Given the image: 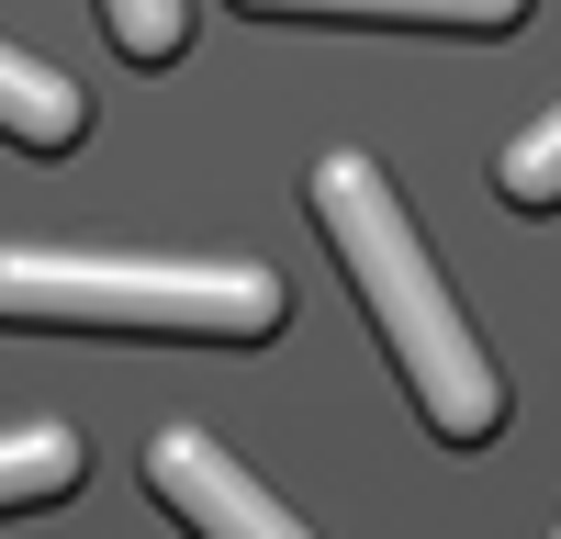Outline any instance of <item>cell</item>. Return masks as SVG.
<instances>
[{
    "instance_id": "obj_1",
    "label": "cell",
    "mask_w": 561,
    "mask_h": 539,
    "mask_svg": "<svg viewBox=\"0 0 561 539\" xmlns=\"http://www.w3.org/2000/svg\"><path fill=\"white\" fill-rule=\"evenodd\" d=\"M314 225H325V248H337L359 314H370V326H382V348L404 359L415 416H427L449 449H483V438L505 427V371L483 359V337H472V314H460V293L438 282L427 237H415V214L393 203V180L370 169V158L337 147V158L314 169Z\"/></svg>"
},
{
    "instance_id": "obj_2",
    "label": "cell",
    "mask_w": 561,
    "mask_h": 539,
    "mask_svg": "<svg viewBox=\"0 0 561 539\" xmlns=\"http://www.w3.org/2000/svg\"><path fill=\"white\" fill-rule=\"evenodd\" d=\"M280 270L259 259H90V248H0V326H90V337H280Z\"/></svg>"
},
{
    "instance_id": "obj_3",
    "label": "cell",
    "mask_w": 561,
    "mask_h": 539,
    "mask_svg": "<svg viewBox=\"0 0 561 539\" xmlns=\"http://www.w3.org/2000/svg\"><path fill=\"white\" fill-rule=\"evenodd\" d=\"M147 494H158L192 539H314V528L237 461V449H214L203 427H169V438L147 449Z\"/></svg>"
},
{
    "instance_id": "obj_4",
    "label": "cell",
    "mask_w": 561,
    "mask_h": 539,
    "mask_svg": "<svg viewBox=\"0 0 561 539\" xmlns=\"http://www.w3.org/2000/svg\"><path fill=\"white\" fill-rule=\"evenodd\" d=\"M259 23H427V34H505L528 0H237Z\"/></svg>"
},
{
    "instance_id": "obj_5",
    "label": "cell",
    "mask_w": 561,
    "mask_h": 539,
    "mask_svg": "<svg viewBox=\"0 0 561 539\" xmlns=\"http://www.w3.org/2000/svg\"><path fill=\"white\" fill-rule=\"evenodd\" d=\"M0 135L12 147H34V158H57V147H79L90 135V102L45 68V57H23V45H0Z\"/></svg>"
},
{
    "instance_id": "obj_6",
    "label": "cell",
    "mask_w": 561,
    "mask_h": 539,
    "mask_svg": "<svg viewBox=\"0 0 561 539\" xmlns=\"http://www.w3.org/2000/svg\"><path fill=\"white\" fill-rule=\"evenodd\" d=\"M57 494H79V438H68V427H23V438H0V517L57 506Z\"/></svg>"
},
{
    "instance_id": "obj_7",
    "label": "cell",
    "mask_w": 561,
    "mask_h": 539,
    "mask_svg": "<svg viewBox=\"0 0 561 539\" xmlns=\"http://www.w3.org/2000/svg\"><path fill=\"white\" fill-rule=\"evenodd\" d=\"M102 34L135 68H169L180 45H192V0H102Z\"/></svg>"
},
{
    "instance_id": "obj_8",
    "label": "cell",
    "mask_w": 561,
    "mask_h": 539,
    "mask_svg": "<svg viewBox=\"0 0 561 539\" xmlns=\"http://www.w3.org/2000/svg\"><path fill=\"white\" fill-rule=\"evenodd\" d=\"M505 203H517V214H550L561 203V113H539L517 147H505Z\"/></svg>"
}]
</instances>
